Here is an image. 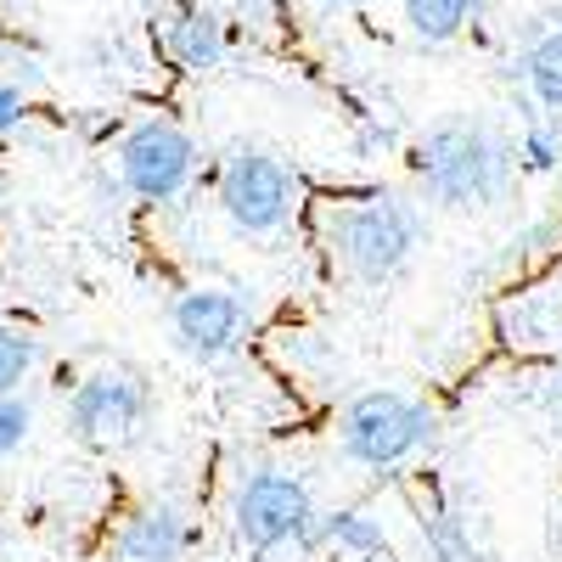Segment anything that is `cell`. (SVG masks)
<instances>
[{"label":"cell","instance_id":"cell-1","mask_svg":"<svg viewBox=\"0 0 562 562\" xmlns=\"http://www.w3.org/2000/svg\"><path fill=\"white\" fill-rule=\"evenodd\" d=\"M310 237L338 281L355 288H389L411 270L428 243V220L405 192L366 186V192H333L310 209Z\"/></svg>","mask_w":562,"mask_h":562},{"label":"cell","instance_id":"cell-2","mask_svg":"<svg viewBox=\"0 0 562 562\" xmlns=\"http://www.w3.org/2000/svg\"><path fill=\"white\" fill-rule=\"evenodd\" d=\"M416 192L445 214H484L501 209L518 186V153L512 135L479 113H450L428 124L405 147Z\"/></svg>","mask_w":562,"mask_h":562},{"label":"cell","instance_id":"cell-3","mask_svg":"<svg viewBox=\"0 0 562 562\" xmlns=\"http://www.w3.org/2000/svg\"><path fill=\"white\" fill-rule=\"evenodd\" d=\"M439 434V411L400 389H366L338 411V456L366 467V473H400V467L428 456Z\"/></svg>","mask_w":562,"mask_h":562},{"label":"cell","instance_id":"cell-4","mask_svg":"<svg viewBox=\"0 0 562 562\" xmlns=\"http://www.w3.org/2000/svg\"><path fill=\"white\" fill-rule=\"evenodd\" d=\"M315 518H321L315 490H310L304 473H293V467H248V473H237V484H231V495H225L231 540H237L254 562L310 540Z\"/></svg>","mask_w":562,"mask_h":562},{"label":"cell","instance_id":"cell-5","mask_svg":"<svg viewBox=\"0 0 562 562\" xmlns=\"http://www.w3.org/2000/svg\"><path fill=\"white\" fill-rule=\"evenodd\" d=\"M214 203L237 237H276L304 209V180L288 158L237 140L214 169Z\"/></svg>","mask_w":562,"mask_h":562},{"label":"cell","instance_id":"cell-6","mask_svg":"<svg viewBox=\"0 0 562 562\" xmlns=\"http://www.w3.org/2000/svg\"><path fill=\"white\" fill-rule=\"evenodd\" d=\"M153 422V383L135 366H97L68 389L63 400V428L85 450H124L140 439V428Z\"/></svg>","mask_w":562,"mask_h":562},{"label":"cell","instance_id":"cell-7","mask_svg":"<svg viewBox=\"0 0 562 562\" xmlns=\"http://www.w3.org/2000/svg\"><path fill=\"white\" fill-rule=\"evenodd\" d=\"M119 186L135 198V203H147V209H169L180 203L186 192H192V180H198V135L186 130L180 119H140L119 135Z\"/></svg>","mask_w":562,"mask_h":562},{"label":"cell","instance_id":"cell-8","mask_svg":"<svg viewBox=\"0 0 562 562\" xmlns=\"http://www.w3.org/2000/svg\"><path fill=\"white\" fill-rule=\"evenodd\" d=\"M248 333H254V304L237 288H209V281H198V288L175 293V304H169V338L198 366L231 360L248 344Z\"/></svg>","mask_w":562,"mask_h":562},{"label":"cell","instance_id":"cell-9","mask_svg":"<svg viewBox=\"0 0 562 562\" xmlns=\"http://www.w3.org/2000/svg\"><path fill=\"white\" fill-rule=\"evenodd\" d=\"M203 540V524L186 501H140L108 535V557L113 562H192Z\"/></svg>","mask_w":562,"mask_h":562},{"label":"cell","instance_id":"cell-10","mask_svg":"<svg viewBox=\"0 0 562 562\" xmlns=\"http://www.w3.org/2000/svg\"><path fill=\"white\" fill-rule=\"evenodd\" d=\"M416 535H422V557L428 562H490L479 518L445 484L416 490Z\"/></svg>","mask_w":562,"mask_h":562},{"label":"cell","instance_id":"cell-11","mask_svg":"<svg viewBox=\"0 0 562 562\" xmlns=\"http://www.w3.org/2000/svg\"><path fill=\"white\" fill-rule=\"evenodd\" d=\"M164 57L180 74H214L231 57V23L214 7H198V0H175L164 29H158Z\"/></svg>","mask_w":562,"mask_h":562},{"label":"cell","instance_id":"cell-12","mask_svg":"<svg viewBox=\"0 0 562 562\" xmlns=\"http://www.w3.org/2000/svg\"><path fill=\"white\" fill-rule=\"evenodd\" d=\"M321 562H378L389 557V524L371 506H333L315 518Z\"/></svg>","mask_w":562,"mask_h":562},{"label":"cell","instance_id":"cell-13","mask_svg":"<svg viewBox=\"0 0 562 562\" xmlns=\"http://www.w3.org/2000/svg\"><path fill=\"white\" fill-rule=\"evenodd\" d=\"M518 79H524V90L535 97L540 113L562 119V23L535 29V40L518 52Z\"/></svg>","mask_w":562,"mask_h":562},{"label":"cell","instance_id":"cell-14","mask_svg":"<svg viewBox=\"0 0 562 562\" xmlns=\"http://www.w3.org/2000/svg\"><path fill=\"white\" fill-rule=\"evenodd\" d=\"M400 12L422 45H450L479 18V0H400Z\"/></svg>","mask_w":562,"mask_h":562},{"label":"cell","instance_id":"cell-15","mask_svg":"<svg viewBox=\"0 0 562 562\" xmlns=\"http://www.w3.org/2000/svg\"><path fill=\"white\" fill-rule=\"evenodd\" d=\"M512 153H518V175H557L562 169V119L529 113L518 140H512Z\"/></svg>","mask_w":562,"mask_h":562},{"label":"cell","instance_id":"cell-16","mask_svg":"<svg viewBox=\"0 0 562 562\" xmlns=\"http://www.w3.org/2000/svg\"><path fill=\"white\" fill-rule=\"evenodd\" d=\"M40 366V338L18 321H0V400L7 394H23V383L34 378Z\"/></svg>","mask_w":562,"mask_h":562},{"label":"cell","instance_id":"cell-17","mask_svg":"<svg viewBox=\"0 0 562 562\" xmlns=\"http://www.w3.org/2000/svg\"><path fill=\"white\" fill-rule=\"evenodd\" d=\"M34 434V400L29 394H7L0 400V461H12Z\"/></svg>","mask_w":562,"mask_h":562},{"label":"cell","instance_id":"cell-18","mask_svg":"<svg viewBox=\"0 0 562 562\" xmlns=\"http://www.w3.org/2000/svg\"><path fill=\"white\" fill-rule=\"evenodd\" d=\"M535 405H540V416L551 422V434L562 439V360L535 383Z\"/></svg>","mask_w":562,"mask_h":562},{"label":"cell","instance_id":"cell-19","mask_svg":"<svg viewBox=\"0 0 562 562\" xmlns=\"http://www.w3.org/2000/svg\"><path fill=\"white\" fill-rule=\"evenodd\" d=\"M23 119H29V97L12 85V79H0V140L7 135H18L23 130Z\"/></svg>","mask_w":562,"mask_h":562},{"label":"cell","instance_id":"cell-20","mask_svg":"<svg viewBox=\"0 0 562 562\" xmlns=\"http://www.w3.org/2000/svg\"><path fill=\"white\" fill-rule=\"evenodd\" d=\"M237 12H243V29H265L270 23V0H237Z\"/></svg>","mask_w":562,"mask_h":562},{"label":"cell","instance_id":"cell-21","mask_svg":"<svg viewBox=\"0 0 562 562\" xmlns=\"http://www.w3.org/2000/svg\"><path fill=\"white\" fill-rule=\"evenodd\" d=\"M326 12H344V7H360V0H321Z\"/></svg>","mask_w":562,"mask_h":562},{"label":"cell","instance_id":"cell-22","mask_svg":"<svg viewBox=\"0 0 562 562\" xmlns=\"http://www.w3.org/2000/svg\"><path fill=\"white\" fill-rule=\"evenodd\" d=\"M378 562H394V557H378Z\"/></svg>","mask_w":562,"mask_h":562},{"label":"cell","instance_id":"cell-23","mask_svg":"<svg viewBox=\"0 0 562 562\" xmlns=\"http://www.w3.org/2000/svg\"><path fill=\"white\" fill-rule=\"evenodd\" d=\"M0 198H7V186H0Z\"/></svg>","mask_w":562,"mask_h":562}]
</instances>
